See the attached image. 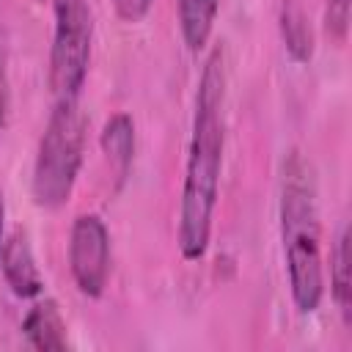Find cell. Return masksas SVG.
Here are the masks:
<instances>
[{
    "label": "cell",
    "instance_id": "cell-10",
    "mask_svg": "<svg viewBox=\"0 0 352 352\" xmlns=\"http://www.w3.org/2000/svg\"><path fill=\"white\" fill-rule=\"evenodd\" d=\"M280 36L292 60L305 63L314 55V30L300 0H283L280 6Z\"/></svg>",
    "mask_w": 352,
    "mask_h": 352
},
{
    "label": "cell",
    "instance_id": "cell-5",
    "mask_svg": "<svg viewBox=\"0 0 352 352\" xmlns=\"http://www.w3.org/2000/svg\"><path fill=\"white\" fill-rule=\"evenodd\" d=\"M69 270L85 297H102L110 278V231L96 212L77 214L69 231Z\"/></svg>",
    "mask_w": 352,
    "mask_h": 352
},
{
    "label": "cell",
    "instance_id": "cell-4",
    "mask_svg": "<svg viewBox=\"0 0 352 352\" xmlns=\"http://www.w3.org/2000/svg\"><path fill=\"white\" fill-rule=\"evenodd\" d=\"M94 14L88 0H52L50 88L55 99H80L91 66Z\"/></svg>",
    "mask_w": 352,
    "mask_h": 352
},
{
    "label": "cell",
    "instance_id": "cell-8",
    "mask_svg": "<svg viewBox=\"0 0 352 352\" xmlns=\"http://www.w3.org/2000/svg\"><path fill=\"white\" fill-rule=\"evenodd\" d=\"M217 11H220V0H176L179 33L190 52L206 47L217 22Z\"/></svg>",
    "mask_w": 352,
    "mask_h": 352
},
{
    "label": "cell",
    "instance_id": "cell-6",
    "mask_svg": "<svg viewBox=\"0 0 352 352\" xmlns=\"http://www.w3.org/2000/svg\"><path fill=\"white\" fill-rule=\"evenodd\" d=\"M0 270L8 283V289L22 300H36L44 292V275L36 264L33 245L28 239V231L14 228L8 236H3L0 248Z\"/></svg>",
    "mask_w": 352,
    "mask_h": 352
},
{
    "label": "cell",
    "instance_id": "cell-14",
    "mask_svg": "<svg viewBox=\"0 0 352 352\" xmlns=\"http://www.w3.org/2000/svg\"><path fill=\"white\" fill-rule=\"evenodd\" d=\"M151 6H154V0H113V8L118 14V19L129 22V25L146 19L148 11H151Z\"/></svg>",
    "mask_w": 352,
    "mask_h": 352
},
{
    "label": "cell",
    "instance_id": "cell-3",
    "mask_svg": "<svg viewBox=\"0 0 352 352\" xmlns=\"http://www.w3.org/2000/svg\"><path fill=\"white\" fill-rule=\"evenodd\" d=\"M85 154V116L80 99H55L47 126L38 138L30 192L36 206L60 209L69 204Z\"/></svg>",
    "mask_w": 352,
    "mask_h": 352
},
{
    "label": "cell",
    "instance_id": "cell-12",
    "mask_svg": "<svg viewBox=\"0 0 352 352\" xmlns=\"http://www.w3.org/2000/svg\"><path fill=\"white\" fill-rule=\"evenodd\" d=\"M324 33L336 44L346 41V33H349V0H327V6H324Z\"/></svg>",
    "mask_w": 352,
    "mask_h": 352
},
{
    "label": "cell",
    "instance_id": "cell-13",
    "mask_svg": "<svg viewBox=\"0 0 352 352\" xmlns=\"http://www.w3.org/2000/svg\"><path fill=\"white\" fill-rule=\"evenodd\" d=\"M8 107H11V88H8V52L6 41L0 36V129L8 124Z\"/></svg>",
    "mask_w": 352,
    "mask_h": 352
},
{
    "label": "cell",
    "instance_id": "cell-7",
    "mask_svg": "<svg viewBox=\"0 0 352 352\" xmlns=\"http://www.w3.org/2000/svg\"><path fill=\"white\" fill-rule=\"evenodd\" d=\"M22 336H25L28 346L38 349V352H63V349H69V333H66L63 314H60L58 302L50 300V297L38 300L25 314Z\"/></svg>",
    "mask_w": 352,
    "mask_h": 352
},
{
    "label": "cell",
    "instance_id": "cell-1",
    "mask_svg": "<svg viewBox=\"0 0 352 352\" xmlns=\"http://www.w3.org/2000/svg\"><path fill=\"white\" fill-rule=\"evenodd\" d=\"M226 85H228V55L217 44L198 77L192 132L187 146V165L179 201L176 245L184 261H198L209 250L212 223L220 195L223 151H226Z\"/></svg>",
    "mask_w": 352,
    "mask_h": 352
},
{
    "label": "cell",
    "instance_id": "cell-9",
    "mask_svg": "<svg viewBox=\"0 0 352 352\" xmlns=\"http://www.w3.org/2000/svg\"><path fill=\"white\" fill-rule=\"evenodd\" d=\"M99 146L107 154L118 179H126L135 160V121L129 113H113L99 135Z\"/></svg>",
    "mask_w": 352,
    "mask_h": 352
},
{
    "label": "cell",
    "instance_id": "cell-2",
    "mask_svg": "<svg viewBox=\"0 0 352 352\" xmlns=\"http://www.w3.org/2000/svg\"><path fill=\"white\" fill-rule=\"evenodd\" d=\"M280 242L289 278V294L300 314H314L324 297L322 223L316 206L314 165L289 151L280 173Z\"/></svg>",
    "mask_w": 352,
    "mask_h": 352
},
{
    "label": "cell",
    "instance_id": "cell-15",
    "mask_svg": "<svg viewBox=\"0 0 352 352\" xmlns=\"http://www.w3.org/2000/svg\"><path fill=\"white\" fill-rule=\"evenodd\" d=\"M3 223H6V201H3V192H0V248H3Z\"/></svg>",
    "mask_w": 352,
    "mask_h": 352
},
{
    "label": "cell",
    "instance_id": "cell-11",
    "mask_svg": "<svg viewBox=\"0 0 352 352\" xmlns=\"http://www.w3.org/2000/svg\"><path fill=\"white\" fill-rule=\"evenodd\" d=\"M352 253H349V228L344 226L336 236V245L330 250V294L336 308L341 311L344 322L352 319Z\"/></svg>",
    "mask_w": 352,
    "mask_h": 352
}]
</instances>
